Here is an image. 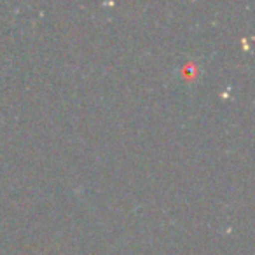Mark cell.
<instances>
[]
</instances>
